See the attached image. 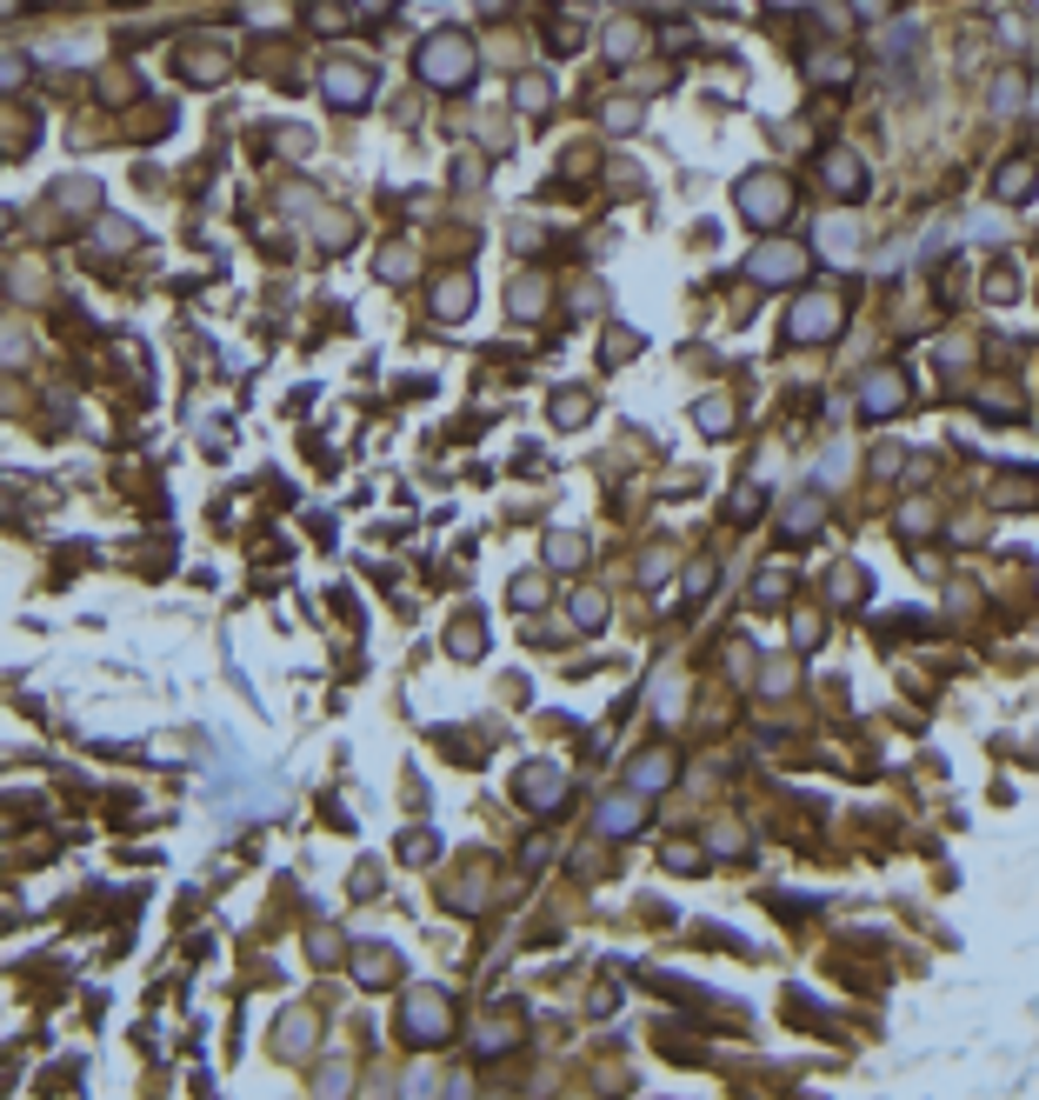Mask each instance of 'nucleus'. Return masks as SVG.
Instances as JSON below:
<instances>
[{
	"label": "nucleus",
	"mask_w": 1039,
	"mask_h": 1100,
	"mask_svg": "<svg viewBox=\"0 0 1039 1100\" xmlns=\"http://www.w3.org/2000/svg\"><path fill=\"white\" fill-rule=\"evenodd\" d=\"M473 41L460 34V27H433L426 41H420V54H413V73L426 80V88H441V94H460L467 80H473Z\"/></svg>",
	"instance_id": "1"
},
{
	"label": "nucleus",
	"mask_w": 1039,
	"mask_h": 1100,
	"mask_svg": "<svg viewBox=\"0 0 1039 1100\" xmlns=\"http://www.w3.org/2000/svg\"><path fill=\"white\" fill-rule=\"evenodd\" d=\"M400 1034H407L413 1047H441V1041H454V1000H447L441 987H413L407 1007H400Z\"/></svg>",
	"instance_id": "2"
},
{
	"label": "nucleus",
	"mask_w": 1039,
	"mask_h": 1100,
	"mask_svg": "<svg viewBox=\"0 0 1039 1100\" xmlns=\"http://www.w3.org/2000/svg\"><path fill=\"white\" fill-rule=\"evenodd\" d=\"M733 201H740V214L753 220V227H779L793 214V188L779 181V174H746L740 188H733Z\"/></svg>",
	"instance_id": "3"
},
{
	"label": "nucleus",
	"mask_w": 1039,
	"mask_h": 1100,
	"mask_svg": "<svg viewBox=\"0 0 1039 1100\" xmlns=\"http://www.w3.org/2000/svg\"><path fill=\"white\" fill-rule=\"evenodd\" d=\"M787 341L807 348V341H840V294H800L793 314H787Z\"/></svg>",
	"instance_id": "4"
},
{
	"label": "nucleus",
	"mask_w": 1039,
	"mask_h": 1100,
	"mask_svg": "<svg viewBox=\"0 0 1039 1100\" xmlns=\"http://www.w3.org/2000/svg\"><path fill=\"white\" fill-rule=\"evenodd\" d=\"M513 794H520V807H534V814H560L567 807V768H560V760H527V768L513 774Z\"/></svg>",
	"instance_id": "5"
},
{
	"label": "nucleus",
	"mask_w": 1039,
	"mask_h": 1100,
	"mask_svg": "<svg viewBox=\"0 0 1039 1100\" xmlns=\"http://www.w3.org/2000/svg\"><path fill=\"white\" fill-rule=\"evenodd\" d=\"M320 88H327V101H333V107L361 114V107H367V94H374V73H367V67H354V60H333V67L320 73Z\"/></svg>",
	"instance_id": "6"
},
{
	"label": "nucleus",
	"mask_w": 1039,
	"mask_h": 1100,
	"mask_svg": "<svg viewBox=\"0 0 1039 1100\" xmlns=\"http://www.w3.org/2000/svg\"><path fill=\"white\" fill-rule=\"evenodd\" d=\"M800 268H807V253H800V247H787V240L753 247V261H746V274H753L760 287H787V281H800Z\"/></svg>",
	"instance_id": "7"
},
{
	"label": "nucleus",
	"mask_w": 1039,
	"mask_h": 1100,
	"mask_svg": "<svg viewBox=\"0 0 1039 1100\" xmlns=\"http://www.w3.org/2000/svg\"><path fill=\"white\" fill-rule=\"evenodd\" d=\"M893 407H906V381H900L893 367H880V374L859 381V413H866V420H880V413H893Z\"/></svg>",
	"instance_id": "8"
},
{
	"label": "nucleus",
	"mask_w": 1039,
	"mask_h": 1100,
	"mask_svg": "<svg viewBox=\"0 0 1039 1100\" xmlns=\"http://www.w3.org/2000/svg\"><path fill=\"white\" fill-rule=\"evenodd\" d=\"M640 820H647L640 794H606V801H600V833H614V840H627V833H640Z\"/></svg>",
	"instance_id": "9"
},
{
	"label": "nucleus",
	"mask_w": 1039,
	"mask_h": 1100,
	"mask_svg": "<svg viewBox=\"0 0 1039 1100\" xmlns=\"http://www.w3.org/2000/svg\"><path fill=\"white\" fill-rule=\"evenodd\" d=\"M354 980L361 987H393L400 980V954L393 948H361L354 954Z\"/></svg>",
	"instance_id": "10"
},
{
	"label": "nucleus",
	"mask_w": 1039,
	"mask_h": 1100,
	"mask_svg": "<svg viewBox=\"0 0 1039 1100\" xmlns=\"http://www.w3.org/2000/svg\"><path fill=\"white\" fill-rule=\"evenodd\" d=\"M467 307H473V274H447L433 287V314L441 320H467Z\"/></svg>",
	"instance_id": "11"
},
{
	"label": "nucleus",
	"mask_w": 1039,
	"mask_h": 1100,
	"mask_svg": "<svg viewBox=\"0 0 1039 1100\" xmlns=\"http://www.w3.org/2000/svg\"><path fill=\"white\" fill-rule=\"evenodd\" d=\"M673 774H680L673 753H640V760H633V794H660Z\"/></svg>",
	"instance_id": "12"
},
{
	"label": "nucleus",
	"mask_w": 1039,
	"mask_h": 1100,
	"mask_svg": "<svg viewBox=\"0 0 1039 1100\" xmlns=\"http://www.w3.org/2000/svg\"><path fill=\"white\" fill-rule=\"evenodd\" d=\"M826 188H833L840 201H853V194H866V167H859L853 154H826Z\"/></svg>",
	"instance_id": "13"
},
{
	"label": "nucleus",
	"mask_w": 1039,
	"mask_h": 1100,
	"mask_svg": "<svg viewBox=\"0 0 1039 1100\" xmlns=\"http://www.w3.org/2000/svg\"><path fill=\"white\" fill-rule=\"evenodd\" d=\"M181 73H187V80H220V73H227V54H220L214 41H194V47H181Z\"/></svg>",
	"instance_id": "14"
},
{
	"label": "nucleus",
	"mask_w": 1039,
	"mask_h": 1100,
	"mask_svg": "<svg viewBox=\"0 0 1039 1100\" xmlns=\"http://www.w3.org/2000/svg\"><path fill=\"white\" fill-rule=\"evenodd\" d=\"M820 514H826V507H820V494H800V500L787 507V541H807V534L820 528Z\"/></svg>",
	"instance_id": "15"
},
{
	"label": "nucleus",
	"mask_w": 1039,
	"mask_h": 1100,
	"mask_svg": "<svg viewBox=\"0 0 1039 1100\" xmlns=\"http://www.w3.org/2000/svg\"><path fill=\"white\" fill-rule=\"evenodd\" d=\"M600 47H606V60H633V47H640V21H614L600 34Z\"/></svg>",
	"instance_id": "16"
},
{
	"label": "nucleus",
	"mask_w": 1039,
	"mask_h": 1100,
	"mask_svg": "<svg viewBox=\"0 0 1039 1100\" xmlns=\"http://www.w3.org/2000/svg\"><path fill=\"white\" fill-rule=\"evenodd\" d=\"M513 101L527 107V114H540V107H553V80H540V73H520V88H513Z\"/></svg>",
	"instance_id": "17"
},
{
	"label": "nucleus",
	"mask_w": 1039,
	"mask_h": 1100,
	"mask_svg": "<svg viewBox=\"0 0 1039 1100\" xmlns=\"http://www.w3.org/2000/svg\"><path fill=\"white\" fill-rule=\"evenodd\" d=\"M1032 160H1013V167H1000V201H1019V194H1032Z\"/></svg>",
	"instance_id": "18"
},
{
	"label": "nucleus",
	"mask_w": 1039,
	"mask_h": 1100,
	"mask_svg": "<svg viewBox=\"0 0 1039 1100\" xmlns=\"http://www.w3.org/2000/svg\"><path fill=\"white\" fill-rule=\"evenodd\" d=\"M586 560V541L580 534H553L547 541V567H580Z\"/></svg>",
	"instance_id": "19"
},
{
	"label": "nucleus",
	"mask_w": 1039,
	"mask_h": 1100,
	"mask_svg": "<svg viewBox=\"0 0 1039 1100\" xmlns=\"http://www.w3.org/2000/svg\"><path fill=\"white\" fill-rule=\"evenodd\" d=\"M567 614H573V627H580V634H593V627L606 621V601H600V594H573V601H567Z\"/></svg>",
	"instance_id": "20"
},
{
	"label": "nucleus",
	"mask_w": 1039,
	"mask_h": 1100,
	"mask_svg": "<svg viewBox=\"0 0 1039 1100\" xmlns=\"http://www.w3.org/2000/svg\"><path fill=\"white\" fill-rule=\"evenodd\" d=\"M513 1041H520V1028H513V1021H487V1028L473 1034V1047H480V1054H506Z\"/></svg>",
	"instance_id": "21"
},
{
	"label": "nucleus",
	"mask_w": 1039,
	"mask_h": 1100,
	"mask_svg": "<svg viewBox=\"0 0 1039 1100\" xmlns=\"http://www.w3.org/2000/svg\"><path fill=\"white\" fill-rule=\"evenodd\" d=\"M727 420H733V400H727V394H713V400H700V428H707V434H733V428H727Z\"/></svg>",
	"instance_id": "22"
},
{
	"label": "nucleus",
	"mask_w": 1039,
	"mask_h": 1100,
	"mask_svg": "<svg viewBox=\"0 0 1039 1100\" xmlns=\"http://www.w3.org/2000/svg\"><path fill=\"white\" fill-rule=\"evenodd\" d=\"M1019 94H1026V73H1000V88H993V107H1000V114H1013V107H1019Z\"/></svg>",
	"instance_id": "23"
},
{
	"label": "nucleus",
	"mask_w": 1039,
	"mask_h": 1100,
	"mask_svg": "<svg viewBox=\"0 0 1039 1100\" xmlns=\"http://www.w3.org/2000/svg\"><path fill=\"white\" fill-rule=\"evenodd\" d=\"M779 601H787V580H779V574H760V580H753V608H779Z\"/></svg>",
	"instance_id": "24"
},
{
	"label": "nucleus",
	"mask_w": 1039,
	"mask_h": 1100,
	"mask_svg": "<svg viewBox=\"0 0 1039 1100\" xmlns=\"http://www.w3.org/2000/svg\"><path fill=\"white\" fill-rule=\"evenodd\" d=\"M606 127H614V134H633V127H640V107H633V101H606Z\"/></svg>",
	"instance_id": "25"
},
{
	"label": "nucleus",
	"mask_w": 1039,
	"mask_h": 1100,
	"mask_svg": "<svg viewBox=\"0 0 1039 1100\" xmlns=\"http://www.w3.org/2000/svg\"><path fill=\"white\" fill-rule=\"evenodd\" d=\"M346 240H354V220H346V214H327V220H320V247H346Z\"/></svg>",
	"instance_id": "26"
},
{
	"label": "nucleus",
	"mask_w": 1039,
	"mask_h": 1100,
	"mask_svg": "<svg viewBox=\"0 0 1039 1100\" xmlns=\"http://www.w3.org/2000/svg\"><path fill=\"white\" fill-rule=\"evenodd\" d=\"M553 420H560V428H580V420H586V394H560V400H553Z\"/></svg>",
	"instance_id": "27"
},
{
	"label": "nucleus",
	"mask_w": 1039,
	"mask_h": 1100,
	"mask_svg": "<svg viewBox=\"0 0 1039 1100\" xmlns=\"http://www.w3.org/2000/svg\"><path fill=\"white\" fill-rule=\"evenodd\" d=\"M281 1047H313V1013H294L281 1028Z\"/></svg>",
	"instance_id": "28"
},
{
	"label": "nucleus",
	"mask_w": 1039,
	"mask_h": 1100,
	"mask_svg": "<svg viewBox=\"0 0 1039 1100\" xmlns=\"http://www.w3.org/2000/svg\"><path fill=\"white\" fill-rule=\"evenodd\" d=\"M454 654H460V660L480 654V621H460V627H454Z\"/></svg>",
	"instance_id": "29"
},
{
	"label": "nucleus",
	"mask_w": 1039,
	"mask_h": 1100,
	"mask_svg": "<svg viewBox=\"0 0 1039 1100\" xmlns=\"http://www.w3.org/2000/svg\"><path fill=\"white\" fill-rule=\"evenodd\" d=\"M400 861H413V867L433 861V833H407V840H400Z\"/></svg>",
	"instance_id": "30"
},
{
	"label": "nucleus",
	"mask_w": 1039,
	"mask_h": 1100,
	"mask_svg": "<svg viewBox=\"0 0 1039 1100\" xmlns=\"http://www.w3.org/2000/svg\"><path fill=\"white\" fill-rule=\"evenodd\" d=\"M307 948H313V961H320V967H333V954H340V941L327 934V927H313V934H307Z\"/></svg>",
	"instance_id": "31"
},
{
	"label": "nucleus",
	"mask_w": 1039,
	"mask_h": 1100,
	"mask_svg": "<svg viewBox=\"0 0 1039 1100\" xmlns=\"http://www.w3.org/2000/svg\"><path fill=\"white\" fill-rule=\"evenodd\" d=\"M513 608H540V580H534V574L513 580Z\"/></svg>",
	"instance_id": "32"
},
{
	"label": "nucleus",
	"mask_w": 1039,
	"mask_h": 1100,
	"mask_svg": "<svg viewBox=\"0 0 1039 1100\" xmlns=\"http://www.w3.org/2000/svg\"><path fill=\"white\" fill-rule=\"evenodd\" d=\"M833 594H840V601H859V567H840V574H833Z\"/></svg>",
	"instance_id": "33"
},
{
	"label": "nucleus",
	"mask_w": 1039,
	"mask_h": 1100,
	"mask_svg": "<svg viewBox=\"0 0 1039 1100\" xmlns=\"http://www.w3.org/2000/svg\"><path fill=\"white\" fill-rule=\"evenodd\" d=\"M707 587H713V560L707 567H686V594H707Z\"/></svg>",
	"instance_id": "34"
},
{
	"label": "nucleus",
	"mask_w": 1039,
	"mask_h": 1100,
	"mask_svg": "<svg viewBox=\"0 0 1039 1100\" xmlns=\"http://www.w3.org/2000/svg\"><path fill=\"white\" fill-rule=\"evenodd\" d=\"M813 73H820V80H846V73H853V60H840V54H833V60H813Z\"/></svg>",
	"instance_id": "35"
},
{
	"label": "nucleus",
	"mask_w": 1039,
	"mask_h": 1100,
	"mask_svg": "<svg viewBox=\"0 0 1039 1100\" xmlns=\"http://www.w3.org/2000/svg\"><path fill=\"white\" fill-rule=\"evenodd\" d=\"M793 634H800V647H813L820 640V614H793Z\"/></svg>",
	"instance_id": "36"
},
{
	"label": "nucleus",
	"mask_w": 1039,
	"mask_h": 1100,
	"mask_svg": "<svg viewBox=\"0 0 1039 1100\" xmlns=\"http://www.w3.org/2000/svg\"><path fill=\"white\" fill-rule=\"evenodd\" d=\"M887 8H893V0H853V14H859V21H887Z\"/></svg>",
	"instance_id": "37"
},
{
	"label": "nucleus",
	"mask_w": 1039,
	"mask_h": 1100,
	"mask_svg": "<svg viewBox=\"0 0 1039 1100\" xmlns=\"http://www.w3.org/2000/svg\"><path fill=\"white\" fill-rule=\"evenodd\" d=\"M753 514H760V494H753V487H746V494H740V500H733V521H753Z\"/></svg>",
	"instance_id": "38"
},
{
	"label": "nucleus",
	"mask_w": 1039,
	"mask_h": 1100,
	"mask_svg": "<svg viewBox=\"0 0 1039 1100\" xmlns=\"http://www.w3.org/2000/svg\"><path fill=\"white\" fill-rule=\"evenodd\" d=\"M660 714H680V681H660Z\"/></svg>",
	"instance_id": "39"
},
{
	"label": "nucleus",
	"mask_w": 1039,
	"mask_h": 1100,
	"mask_svg": "<svg viewBox=\"0 0 1039 1100\" xmlns=\"http://www.w3.org/2000/svg\"><path fill=\"white\" fill-rule=\"evenodd\" d=\"M480 8H487V14H493V8H506V0H480Z\"/></svg>",
	"instance_id": "40"
},
{
	"label": "nucleus",
	"mask_w": 1039,
	"mask_h": 1100,
	"mask_svg": "<svg viewBox=\"0 0 1039 1100\" xmlns=\"http://www.w3.org/2000/svg\"><path fill=\"white\" fill-rule=\"evenodd\" d=\"M773 8H800V0H773Z\"/></svg>",
	"instance_id": "41"
},
{
	"label": "nucleus",
	"mask_w": 1039,
	"mask_h": 1100,
	"mask_svg": "<svg viewBox=\"0 0 1039 1100\" xmlns=\"http://www.w3.org/2000/svg\"><path fill=\"white\" fill-rule=\"evenodd\" d=\"M1032 8H1039V0H1032Z\"/></svg>",
	"instance_id": "42"
}]
</instances>
